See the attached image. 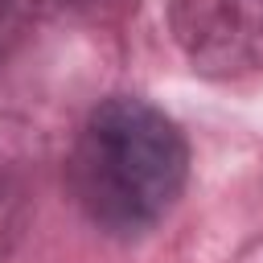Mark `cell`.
<instances>
[{
	"label": "cell",
	"mask_w": 263,
	"mask_h": 263,
	"mask_svg": "<svg viewBox=\"0 0 263 263\" xmlns=\"http://www.w3.org/2000/svg\"><path fill=\"white\" fill-rule=\"evenodd\" d=\"M25 226H29V197L12 177L0 173V263H8L16 255Z\"/></svg>",
	"instance_id": "4"
},
{
	"label": "cell",
	"mask_w": 263,
	"mask_h": 263,
	"mask_svg": "<svg viewBox=\"0 0 263 263\" xmlns=\"http://www.w3.org/2000/svg\"><path fill=\"white\" fill-rule=\"evenodd\" d=\"M70 0H0V74L37 41V33Z\"/></svg>",
	"instance_id": "3"
},
{
	"label": "cell",
	"mask_w": 263,
	"mask_h": 263,
	"mask_svg": "<svg viewBox=\"0 0 263 263\" xmlns=\"http://www.w3.org/2000/svg\"><path fill=\"white\" fill-rule=\"evenodd\" d=\"M189 140L173 115L140 95L99 99L74 132L66 189L78 214L107 238H144L181 201Z\"/></svg>",
	"instance_id": "1"
},
{
	"label": "cell",
	"mask_w": 263,
	"mask_h": 263,
	"mask_svg": "<svg viewBox=\"0 0 263 263\" xmlns=\"http://www.w3.org/2000/svg\"><path fill=\"white\" fill-rule=\"evenodd\" d=\"M164 21L201 78H247L263 70V0H164Z\"/></svg>",
	"instance_id": "2"
}]
</instances>
